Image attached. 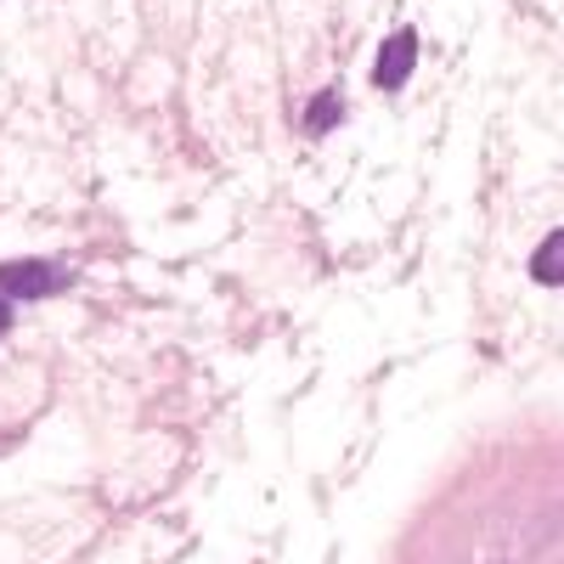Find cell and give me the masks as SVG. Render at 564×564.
Here are the masks:
<instances>
[{
  "mask_svg": "<svg viewBox=\"0 0 564 564\" xmlns=\"http://www.w3.org/2000/svg\"><path fill=\"white\" fill-rule=\"evenodd\" d=\"M57 289H68L63 265H45V260H7L0 265V294H12V300H45Z\"/></svg>",
  "mask_w": 564,
  "mask_h": 564,
  "instance_id": "6da1fadb",
  "label": "cell"
},
{
  "mask_svg": "<svg viewBox=\"0 0 564 564\" xmlns=\"http://www.w3.org/2000/svg\"><path fill=\"white\" fill-rule=\"evenodd\" d=\"M412 63H417V34L412 29H395L384 45H379V68H372V79H379L384 90H401L412 79Z\"/></svg>",
  "mask_w": 564,
  "mask_h": 564,
  "instance_id": "7a4b0ae2",
  "label": "cell"
},
{
  "mask_svg": "<svg viewBox=\"0 0 564 564\" xmlns=\"http://www.w3.org/2000/svg\"><path fill=\"white\" fill-rule=\"evenodd\" d=\"M531 276H536V282H547V289H564V231L542 238V249L531 254Z\"/></svg>",
  "mask_w": 564,
  "mask_h": 564,
  "instance_id": "3957f363",
  "label": "cell"
},
{
  "mask_svg": "<svg viewBox=\"0 0 564 564\" xmlns=\"http://www.w3.org/2000/svg\"><path fill=\"white\" fill-rule=\"evenodd\" d=\"M334 119H345V97H339V90H322L316 108L305 113V130H311V135H322V130H334Z\"/></svg>",
  "mask_w": 564,
  "mask_h": 564,
  "instance_id": "277c9868",
  "label": "cell"
},
{
  "mask_svg": "<svg viewBox=\"0 0 564 564\" xmlns=\"http://www.w3.org/2000/svg\"><path fill=\"white\" fill-rule=\"evenodd\" d=\"M7 327H12V305H7V300H0V334H7Z\"/></svg>",
  "mask_w": 564,
  "mask_h": 564,
  "instance_id": "5b68a950",
  "label": "cell"
}]
</instances>
